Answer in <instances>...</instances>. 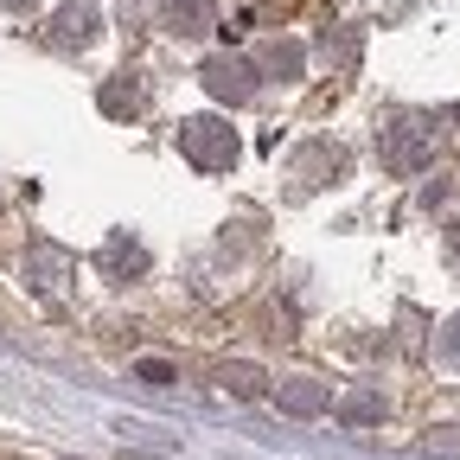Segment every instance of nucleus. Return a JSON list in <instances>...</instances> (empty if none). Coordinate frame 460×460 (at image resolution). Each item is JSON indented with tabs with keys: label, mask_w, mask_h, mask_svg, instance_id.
Returning a JSON list of instances; mask_svg holds the SVG:
<instances>
[{
	"label": "nucleus",
	"mask_w": 460,
	"mask_h": 460,
	"mask_svg": "<svg viewBox=\"0 0 460 460\" xmlns=\"http://www.w3.org/2000/svg\"><path fill=\"white\" fill-rule=\"evenodd\" d=\"M377 160L390 172H402V180L429 172V160H435V122H422V115H390V122L377 128Z\"/></svg>",
	"instance_id": "obj_1"
},
{
	"label": "nucleus",
	"mask_w": 460,
	"mask_h": 460,
	"mask_svg": "<svg viewBox=\"0 0 460 460\" xmlns=\"http://www.w3.org/2000/svg\"><path fill=\"white\" fill-rule=\"evenodd\" d=\"M180 154L199 172H230L237 166V128H230L224 115H186L180 122Z\"/></svg>",
	"instance_id": "obj_2"
},
{
	"label": "nucleus",
	"mask_w": 460,
	"mask_h": 460,
	"mask_svg": "<svg viewBox=\"0 0 460 460\" xmlns=\"http://www.w3.org/2000/svg\"><path fill=\"white\" fill-rule=\"evenodd\" d=\"M256 77H262V71L250 65V58H237V51H211L205 65H199V84H205L217 102H230V109L256 96Z\"/></svg>",
	"instance_id": "obj_3"
},
{
	"label": "nucleus",
	"mask_w": 460,
	"mask_h": 460,
	"mask_svg": "<svg viewBox=\"0 0 460 460\" xmlns=\"http://www.w3.org/2000/svg\"><path fill=\"white\" fill-rule=\"evenodd\" d=\"M26 281L39 288V295H58L65 281H77V256H71L65 243L39 237V243H26Z\"/></svg>",
	"instance_id": "obj_4"
},
{
	"label": "nucleus",
	"mask_w": 460,
	"mask_h": 460,
	"mask_svg": "<svg viewBox=\"0 0 460 460\" xmlns=\"http://www.w3.org/2000/svg\"><path fill=\"white\" fill-rule=\"evenodd\" d=\"M269 396H275L281 416H301V422H314V416L332 410V390L320 377H281V384H269Z\"/></svg>",
	"instance_id": "obj_5"
},
{
	"label": "nucleus",
	"mask_w": 460,
	"mask_h": 460,
	"mask_svg": "<svg viewBox=\"0 0 460 460\" xmlns=\"http://www.w3.org/2000/svg\"><path fill=\"white\" fill-rule=\"evenodd\" d=\"M102 32V13H96V0H65V7L51 13V45H90Z\"/></svg>",
	"instance_id": "obj_6"
},
{
	"label": "nucleus",
	"mask_w": 460,
	"mask_h": 460,
	"mask_svg": "<svg viewBox=\"0 0 460 460\" xmlns=\"http://www.w3.org/2000/svg\"><path fill=\"white\" fill-rule=\"evenodd\" d=\"M160 26L172 39H205L217 26V0H160Z\"/></svg>",
	"instance_id": "obj_7"
},
{
	"label": "nucleus",
	"mask_w": 460,
	"mask_h": 460,
	"mask_svg": "<svg viewBox=\"0 0 460 460\" xmlns=\"http://www.w3.org/2000/svg\"><path fill=\"white\" fill-rule=\"evenodd\" d=\"M301 65H307L301 39H269V45H262V58H256V71H262V77H281V84H295V77H301Z\"/></svg>",
	"instance_id": "obj_8"
},
{
	"label": "nucleus",
	"mask_w": 460,
	"mask_h": 460,
	"mask_svg": "<svg viewBox=\"0 0 460 460\" xmlns=\"http://www.w3.org/2000/svg\"><path fill=\"white\" fill-rule=\"evenodd\" d=\"M96 262H102V275L122 281V275H141V269H147V250H141L135 237H122V230H115V237L102 243V256H96Z\"/></svg>",
	"instance_id": "obj_9"
},
{
	"label": "nucleus",
	"mask_w": 460,
	"mask_h": 460,
	"mask_svg": "<svg viewBox=\"0 0 460 460\" xmlns=\"http://www.w3.org/2000/svg\"><path fill=\"white\" fill-rule=\"evenodd\" d=\"M96 102H102L109 122H128V115H141V84H135V77H109Z\"/></svg>",
	"instance_id": "obj_10"
},
{
	"label": "nucleus",
	"mask_w": 460,
	"mask_h": 460,
	"mask_svg": "<svg viewBox=\"0 0 460 460\" xmlns=\"http://www.w3.org/2000/svg\"><path fill=\"white\" fill-rule=\"evenodd\" d=\"M332 416H339L345 429H371V422H384V396H377V390H352L345 402H332Z\"/></svg>",
	"instance_id": "obj_11"
},
{
	"label": "nucleus",
	"mask_w": 460,
	"mask_h": 460,
	"mask_svg": "<svg viewBox=\"0 0 460 460\" xmlns=\"http://www.w3.org/2000/svg\"><path fill=\"white\" fill-rule=\"evenodd\" d=\"M217 390L237 396V402H256V396H269V377H262L256 365H224V371H217Z\"/></svg>",
	"instance_id": "obj_12"
},
{
	"label": "nucleus",
	"mask_w": 460,
	"mask_h": 460,
	"mask_svg": "<svg viewBox=\"0 0 460 460\" xmlns=\"http://www.w3.org/2000/svg\"><path fill=\"white\" fill-rule=\"evenodd\" d=\"M320 58L352 71V65H358V32H326V39H320Z\"/></svg>",
	"instance_id": "obj_13"
},
{
	"label": "nucleus",
	"mask_w": 460,
	"mask_h": 460,
	"mask_svg": "<svg viewBox=\"0 0 460 460\" xmlns=\"http://www.w3.org/2000/svg\"><path fill=\"white\" fill-rule=\"evenodd\" d=\"M435 358H441L447 371H460V314H454V320L435 332Z\"/></svg>",
	"instance_id": "obj_14"
},
{
	"label": "nucleus",
	"mask_w": 460,
	"mask_h": 460,
	"mask_svg": "<svg viewBox=\"0 0 460 460\" xmlns=\"http://www.w3.org/2000/svg\"><path fill=\"white\" fill-rule=\"evenodd\" d=\"M422 454H435V460H460V422H454V429H429Z\"/></svg>",
	"instance_id": "obj_15"
},
{
	"label": "nucleus",
	"mask_w": 460,
	"mask_h": 460,
	"mask_svg": "<svg viewBox=\"0 0 460 460\" xmlns=\"http://www.w3.org/2000/svg\"><path fill=\"white\" fill-rule=\"evenodd\" d=\"M135 377H141V384H154V390H166V384H172V365H166V358H141V365H135Z\"/></svg>",
	"instance_id": "obj_16"
},
{
	"label": "nucleus",
	"mask_w": 460,
	"mask_h": 460,
	"mask_svg": "<svg viewBox=\"0 0 460 460\" xmlns=\"http://www.w3.org/2000/svg\"><path fill=\"white\" fill-rule=\"evenodd\" d=\"M0 7H7V13H32V7H39V0H0Z\"/></svg>",
	"instance_id": "obj_17"
}]
</instances>
